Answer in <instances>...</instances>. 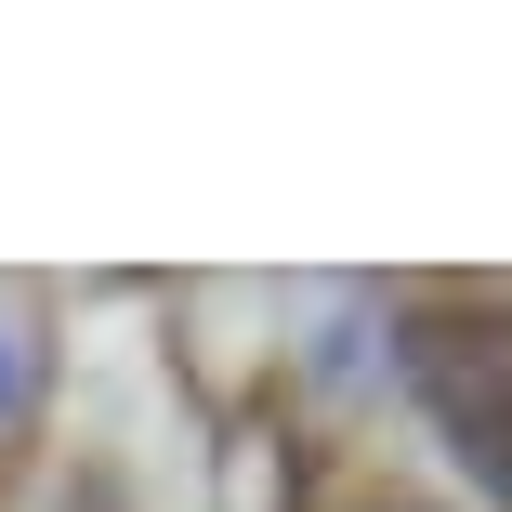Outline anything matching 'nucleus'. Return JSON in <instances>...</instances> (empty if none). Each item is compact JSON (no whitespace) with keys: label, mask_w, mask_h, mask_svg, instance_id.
Masks as SVG:
<instances>
[{"label":"nucleus","mask_w":512,"mask_h":512,"mask_svg":"<svg viewBox=\"0 0 512 512\" xmlns=\"http://www.w3.org/2000/svg\"><path fill=\"white\" fill-rule=\"evenodd\" d=\"M394 381L460 460V486L486 512H512V302H473V289L394 302Z\"/></svg>","instance_id":"obj_1"},{"label":"nucleus","mask_w":512,"mask_h":512,"mask_svg":"<svg viewBox=\"0 0 512 512\" xmlns=\"http://www.w3.org/2000/svg\"><path fill=\"white\" fill-rule=\"evenodd\" d=\"M53 407V316L27 276H0V447H27Z\"/></svg>","instance_id":"obj_2"}]
</instances>
